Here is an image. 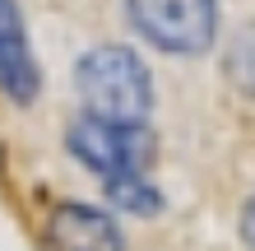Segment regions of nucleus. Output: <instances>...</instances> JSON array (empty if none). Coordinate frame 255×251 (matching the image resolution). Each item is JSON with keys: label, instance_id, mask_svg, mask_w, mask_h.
Here are the masks:
<instances>
[{"label": "nucleus", "instance_id": "39448f33", "mask_svg": "<svg viewBox=\"0 0 255 251\" xmlns=\"http://www.w3.org/2000/svg\"><path fill=\"white\" fill-rule=\"evenodd\" d=\"M47 238H51V251H126L116 219L107 210H93V205H79V200L51 210Z\"/></svg>", "mask_w": 255, "mask_h": 251}, {"label": "nucleus", "instance_id": "6e6552de", "mask_svg": "<svg viewBox=\"0 0 255 251\" xmlns=\"http://www.w3.org/2000/svg\"><path fill=\"white\" fill-rule=\"evenodd\" d=\"M242 242L255 251V200L246 205V214H242Z\"/></svg>", "mask_w": 255, "mask_h": 251}, {"label": "nucleus", "instance_id": "423d86ee", "mask_svg": "<svg viewBox=\"0 0 255 251\" xmlns=\"http://www.w3.org/2000/svg\"><path fill=\"white\" fill-rule=\"evenodd\" d=\"M107 200L116 210H130V214H158L162 210V196L158 186L148 182V172H130V177H107Z\"/></svg>", "mask_w": 255, "mask_h": 251}, {"label": "nucleus", "instance_id": "f03ea898", "mask_svg": "<svg viewBox=\"0 0 255 251\" xmlns=\"http://www.w3.org/2000/svg\"><path fill=\"white\" fill-rule=\"evenodd\" d=\"M130 23L167 56H200L218 33V0H126Z\"/></svg>", "mask_w": 255, "mask_h": 251}, {"label": "nucleus", "instance_id": "f257e3e1", "mask_svg": "<svg viewBox=\"0 0 255 251\" xmlns=\"http://www.w3.org/2000/svg\"><path fill=\"white\" fill-rule=\"evenodd\" d=\"M74 88H79V102L93 121L134 126L148 121V107H153L148 65L130 47H93L74 65Z\"/></svg>", "mask_w": 255, "mask_h": 251}, {"label": "nucleus", "instance_id": "20e7f679", "mask_svg": "<svg viewBox=\"0 0 255 251\" xmlns=\"http://www.w3.org/2000/svg\"><path fill=\"white\" fill-rule=\"evenodd\" d=\"M0 88H5L9 102H33L42 75L33 61V47H28V28L19 14V0H0Z\"/></svg>", "mask_w": 255, "mask_h": 251}, {"label": "nucleus", "instance_id": "7ed1b4c3", "mask_svg": "<svg viewBox=\"0 0 255 251\" xmlns=\"http://www.w3.org/2000/svg\"><path fill=\"white\" fill-rule=\"evenodd\" d=\"M70 154L79 158L88 172H98L102 182L107 177H130V172H148L158 154V140L144 121L134 126H116V121H84L70 126Z\"/></svg>", "mask_w": 255, "mask_h": 251}, {"label": "nucleus", "instance_id": "0eeeda50", "mask_svg": "<svg viewBox=\"0 0 255 251\" xmlns=\"http://www.w3.org/2000/svg\"><path fill=\"white\" fill-rule=\"evenodd\" d=\"M223 70H228V79L242 88V93H255V23H246L242 33L228 42Z\"/></svg>", "mask_w": 255, "mask_h": 251}]
</instances>
